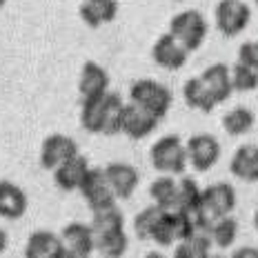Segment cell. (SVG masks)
I'll return each mask as SVG.
<instances>
[{
    "instance_id": "cell-29",
    "label": "cell",
    "mask_w": 258,
    "mask_h": 258,
    "mask_svg": "<svg viewBox=\"0 0 258 258\" xmlns=\"http://www.w3.org/2000/svg\"><path fill=\"white\" fill-rule=\"evenodd\" d=\"M201 194L203 189L198 187V182L194 178H187L182 176L178 180V212H187V214H194L198 207H201Z\"/></svg>"
},
{
    "instance_id": "cell-19",
    "label": "cell",
    "mask_w": 258,
    "mask_h": 258,
    "mask_svg": "<svg viewBox=\"0 0 258 258\" xmlns=\"http://www.w3.org/2000/svg\"><path fill=\"white\" fill-rule=\"evenodd\" d=\"M60 240L67 249H74V251H80V254H91L96 249V234L91 229V225H85V223H69L62 227L60 232Z\"/></svg>"
},
{
    "instance_id": "cell-26",
    "label": "cell",
    "mask_w": 258,
    "mask_h": 258,
    "mask_svg": "<svg viewBox=\"0 0 258 258\" xmlns=\"http://www.w3.org/2000/svg\"><path fill=\"white\" fill-rule=\"evenodd\" d=\"M209 249H212L209 236L203 234V232H196L194 236H189V238L176 243L174 258H212Z\"/></svg>"
},
{
    "instance_id": "cell-8",
    "label": "cell",
    "mask_w": 258,
    "mask_h": 258,
    "mask_svg": "<svg viewBox=\"0 0 258 258\" xmlns=\"http://www.w3.org/2000/svg\"><path fill=\"white\" fill-rule=\"evenodd\" d=\"M74 156H78V143L64 134H49L40 145V165L47 171L58 169Z\"/></svg>"
},
{
    "instance_id": "cell-40",
    "label": "cell",
    "mask_w": 258,
    "mask_h": 258,
    "mask_svg": "<svg viewBox=\"0 0 258 258\" xmlns=\"http://www.w3.org/2000/svg\"><path fill=\"white\" fill-rule=\"evenodd\" d=\"M256 7H258V0H256Z\"/></svg>"
},
{
    "instance_id": "cell-34",
    "label": "cell",
    "mask_w": 258,
    "mask_h": 258,
    "mask_svg": "<svg viewBox=\"0 0 258 258\" xmlns=\"http://www.w3.org/2000/svg\"><path fill=\"white\" fill-rule=\"evenodd\" d=\"M60 258H89V256L87 254H80V251H74V249H67V247H64Z\"/></svg>"
},
{
    "instance_id": "cell-12",
    "label": "cell",
    "mask_w": 258,
    "mask_h": 258,
    "mask_svg": "<svg viewBox=\"0 0 258 258\" xmlns=\"http://www.w3.org/2000/svg\"><path fill=\"white\" fill-rule=\"evenodd\" d=\"M198 78L203 80V85H205L207 91L212 94V98H214V103H216V105H220V103H225V100L232 98V94H234L232 72H229V67L225 62L209 64V67Z\"/></svg>"
},
{
    "instance_id": "cell-1",
    "label": "cell",
    "mask_w": 258,
    "mask_h": 258,
    "mask_svg": "<svg viewBox=\"0 0 258 258\" xmlns=\"http://www.w3.org/2000/svg\"><path fill=\"white\" fill-rule=\"evenodd\" d=\"M149 158H152V167L160 174L180 176L187 169V149L178 134H167L158 138L149 149Z\"/></svg>"
},
{
    "instance_id": "cell-2",
    "label": "cell",
    "mask_w": 258,
    "mask_h": 258,
    "mask_svg": "<svg viewBox=\"0 0 258 258\" xmlns=\"http://www.w3.org/2000/svg\"><path fill=\"white\" fill-rule=\"evenodd\" d=\"M129 100H132L134 105L143 107L145 111H149V114L156 116L158 120H163V118L169 114L171 103H174L167 85L158 83V80H152V78L136 80V83L129 87Z\"/></svg>"
},
{
    "instance_id": "cell-36",
    "label": "cell",
    "mask_w": 258,
    "mask_h": 258,
    "mask_svg": "<svg viewBox=\"0 0 258 258\" xmlns=\"http://www.w3.org/2000/svg\"><path fill=\"white\" fill-rule=\"evenodd\" d=\"M145 258H167V256H165V254H160V251H149V254L145 256Z\"/></svg>"
},
{
    "instance_id": "cell-5",
    "label": "cell",
    "mask_w": 258,
    "mask_h": 258,
    "mask_svg": "<svg viewBox=\"0 0 258 258\" xmlns=\"http://www.w3.org/2000/svg\"><path fill=\"white\" fill-rule=\"evenodd\" d=\"M214 20L223 36L236 38L251 23V7L245 0H220L214 9Z\"/></svg>"
},
{
    "instance_id": "cell-23",
    "label": "cell",
    "mask_w": 258,
    "mask_h": 258,
    "mask_svg": "<svg viewBox=\"0 0 258 258\" xmlns=\"http://www.w3.org/2000/svg\"><path fill=\"white\" fill-rule=\"evenodd\" d=\"M129 249V236L125 229L96 234V251L103 258H122Z\"/></svg>"
},
{
    "instance_id": "cell-7",
    "label": "cell",
    "mask_w": 258,
    "mask_h": 258,
    "mask_svg": "<svg viewBox=\"0 0 258 258\" xmlns=\"http://www.w3.org/2000/svg\"><path fill=\"white\" fill-rule=\"evenodd\" d=\"M187 149V165H191L196 171L205 174L212 167H216L220 160V143L212 134H196L185 143Z\"/></svg>"
},
{
    "instance_id": "cell-35",
    "label": "cell",
    "mask_w": 258,
    "mask_h": 258,
    "mask_svg": "<svg viewBox=\"0 0 258 258\" xmlns=\"http://www.w3.org/2000/svg\"><path fill=\"white\" fill-rule=\"evenodd\" d=\"M7 243H9V236H7V232H5L3 227H0V254L7 249Z\"/></svg>"
},
{
    "instance_id": "cell-37",
    "label": "cell",
    "mask_w": 258,
    "mask_h": 258,
    "mask_svg": "<svg viewBox=\"0 0 258 258\" xmlns=\"http://www.w3.org/2000/svg\"><path fill=\"white\" fill-rule=\"evenodd\" d=\"M254 227H256V232H258V209H256V214H254Z\"/></svg>"
},
{
    "instance_id": "cell-13",
    "label": "cell",
    "mask_w": 258,
    "mask_h": 258,
    "mask_svg": "<svg viewBox=\"0 0 258 258\" xmlns=\"http://www.w3.org/2000/svg\"><path fill=\"white\" fill-rule=\"evenodd\" d=\"M158 118L152 116L149 111H145L143 107L129 103L125 105V111H122V134L134 141H141V138H147L149 134L156 132L158 127Z\"/></svg>"
},
{
    "instance_id": "cell-6",
    "label": "cell",
    "mask_w": 258,
    "mask_h": 258,
    "mask_svg": "<svg viewBox=\"0 0 258 258\" xmlns=\"http://www.w3.org/2000/svg\"><path fill=\"white\" fill-rule=\"evenodd\" d=\"M78 191L83 194V198L87 201L91 212H100V209L116 207L118 198L114 196L109 182H107V176H105L103 167H89L87 176H85V180H83V185H80Z\"/></svg>"
},
{
    "instance_id": "cell-17",
    "label": "cell",
    "mask_w": 258,
    "mask_h": 258,
    "mask_svg": "<svg viewBox=\"0 0 258 258\" xmlns=\"http://www.w3.org/2000/svg\"><path fill=\"white\" fill-rule=\"evenodd\" d=\"M87 171H89V160L78 154L72 160L62 163L58 169H53V180L62 191H78Z\"/></svg>"
},
{
    "instance_id": "cell-28",
    "label": "cell",
    "mask_w": 258,
    "mask_h": 258,
    "mask_svg": "<svg viewBox=\"0 0 258 258\" xmlns=\"http://www.w3.org/2000/svg\"><path fill=\"white\" fill-rule=\"evenodd\" d=\"M91 229H94V234H105V232H116V229H125V214H122L118 207H109V209L94 212Z\"/></svg>"
},
{
    "instance_id": "cell-30",
    "label": "cell",
    "mask_w": 258,
    "mask_h": 258,
    "mask_svg": "<svg viewBox=\"0 0 258 258\" xmlns=\"http://www.w3.org/2000/svg\"><path fill=\"white\" fill-rule=\"evenodd\" d=\"M165 209L156 207V205H149L141 209V212L136 214V218H134V234H136L138 240H152V234L156 229V223H158L160 214H163Z\"/></svg>"
},
{
    "instance_id": "cell-4",
    "label": "cell",
    "mask_w": 258,
    "mask_h": 258,
    "mask_svg": "<svg viewBox=\"0 0 258 258\" xmlns=\"http://www.w3.org/2000/svg\"><path fill=\"white\" fill-rule=\"evenodd\" d=\"M196 234V225H194L191 216L187 212H163L156 223V229L152 234V240L160 247L176 245L180 240L189 238Z\"/></svg>"
},
{
    "instance_id": "cell-32",
    "label": "cell",
    "mask_w": 258,
    "mask_h": 258,
    "mask_svg": "<svg viewBox=\"0 0 258 258\" xmlns=\"http://www.w3.org/2000/svg\"><path fill=\"white\" fill-rule=\"evenodd\" d=\"M238 62L258 74V40H247L238 49Z\"/></svg>"
},
{
    "instance_id": "cell-31",
    "label": "cell",
    "mask_w": 258,
    "mask_h": 258,
    "mask_svg": "<svg viewBox=\"0 0 258 258\" xmlns=\"http://www.w3.org/2000/svg\"><path fill=\"white\" fill-rule=\"evenodd\" d=\"M229 72H232V87L234 91H256L258 89V74L254 69L245 67V64L236 62L234 67H229Z\"/></svg>"
},
{
    "instance_id": "cell-24",
    "label": "cell",
    "mask_w": 258,
    "mask_h": 258,
    "mask_svg": "<svg viewBox=\"0 0 258 258\" xmlns=\"http://www.w3.org/2000/svg\"><path fill=\"white\" fill-rule=\"evenodd\" d=\"M256 116L251 109L247 107H234L227 114L223 116V129L229 134V136H245L254 129Z\"/></svg>"
},
{
    "instance_id": "cell-18",
    "label": "cell",
    "mask_w": 258,
    "mask_h": 258,
    "mask_svg": "<svg viewBox=\"0 0 258 258\" xmlns=\"http://www.w3.org/2000/svg\"><path fill=\"white\" fill-rule=\"evenodd\" d=\"M83 23L91 27V29H98L100 25L114 23L118 16V0H83L78 9Z\"/></svg>"
},
{
    "instance_id": "cell-27",
    "label": "cell",
    "mask_w": 258,
    "mask_h": 258,
    "mask_svg": "<svg viewBox=\"0 0 258 258\" xmlns=\"http://www.w3.org/2000/svg\"><path fill=\"white\" fill-rule=\"evenodd\" d=\"M122 111H125V103H122L120 94L109 91L107 94V111H105V136H116L122 134Z\"/></svg>"
},
{
    "instance_id": "cell-11",
    "label": "cell",
    "mask_w": 258,
    "mask_h": 258,
    "mask_svg": "<svg viewBox=\"0 0 258 258\" xmlns=\"http://www.w3.org/2000/svg\"><path fill=\"white\" fill-rule=\"evenodd\" d=\"M105 176H107L111 191H114V196L120 198V201L132 198V194L136 191L138 182H141L138 169L129 163H109L105 167Z\"/></svg>"
},
{
    "instance_id": "cell-39",
    "label": "cell",
    "mask_w": 258,
    "mask_h": 258,
    "mask_svg": "<svg viewBox=\"0 0 258 258\" xmlns=\"http://www.w3.org/2000/svg\"><path fill=\"white\" fill-rule=\"evenodd\" d=\"M212 258H225V256H212Z\"/></svg>"
},
{
    "instance_id": "cell-33",
    "label": "cell",
    "mask_w": 258,
    "mask_h": 258,
    "mask_svg": "<svg viewBox=\"0 0 258 258\" xmlns=\"http://www.w3.org/2000/svg\"><path fill=\"white\" fill-rule=\"evenodd\" d=\"M232 258H258V249L256 247H240L232 254Z\"/></svg>"
},
{
    "instance_id": "cell-22",
    "label": "cell",
    "mask_w": 258,
    "mask_h": 258,
    "mask_svg": "<svg viewBox=\"0 0 258 258\" xmlns=\"http://www.w3.org/2000/svg\"><path fill=\"white\" fill-rule=\"evenodd\" d=\"M182 98H185L189 109H198V111H203V114H209V111L216 109V103H214L212 94L207 91V87L203 85V80L198 76H194L185 83V87H182Z\"/></svg>"
},
{
    "instance_id": "cell-20",
    "label": "cell",
    "mask_w": 258,
    "mask_h": 258,
    "mask_svg": "<svg viewBox=\"0 0 258 258\" xmlns=\"http://www.w3.org/2000/svg\"><path fill=\"white\" fill-rule=\"evenodd\" d=\"M149 198L156 207L165 212H176L178 207V180L171 176H160L149 185Z\"/></svg>"
},
{
    "instance_id": "cell-10",
    "label": "cell",
    "mask_w": 258,
    "mask_h": 258,
    "mask_svg": "<svg viewBox=\"0 0 258 258\" xmlns=\"http://www.w3.org/2000/svg\"><path fill=\"white\" fill-rule=\"evenodd\" d=\"M109 91V74L107 69H103V64H98L96 60H87L80 67V76H78V94L83 100L91 98H100Z\"/></svg>"
},
{
    "instance_id": "cell-25",
    "label": "cell",
    "mask_w": 258,
    "mask_h": 258,
    "mask_svg": "<svg viewBox=\"0 0 258 258\" xmlns=\"http://www.w3.org/2000/svg\"><path fill=\"white\" fill-rule=\"evenodd\" d=\"M207 236H209V240H212V245L220 247V249H227V247H232L236 243V238H238V220L232 216L214 220Z\"/></svg>"
},
{
    "instance_id": "cell-15",
    "label": "cell",
    "mask_w": 258,
    "mask_h": 258,
    "mask_svg": "<svg viewBox=\"0 0 258 258\" xmlns=\"http://www.w3.org/2000/svg\"><path fill=\"white\" fill-rule=\"evenodd\" d=\"M64 249L60 234H53L49 229H38L27 238L25 258H60Z\"/></svg>"
},
{
    "instance_id": "cell-38",
    "label": "cell",
    "mask_w": 258,
    "mask_h": 258,
    "mask_svg": "<svg viewBox=\"0 0 258 258\" xmlns=\"http://www.w3.org/2000/svg\"><path fill=\"white\" fill-rule=\"evenodd\" d=\"M5 3H7V0H0V9H3V7H5Z\"/></svg>"
},
{
    "instance_id": "cell-9",
    "label": "cell",
    "mask_w": 258,
    "mask_h": 258,
    "mask_svg": "<svg viewBox=\"0 0 258 258\" xmlns=\"http://www.w3.org/2000/svg\"><path fill=\"white\" fill-rule=\"evenodd\" d=\"M152 58L158 67L169 69V72H178L187 64L189 51L180 45L171 34H163L152 47Z\"/></svg>"
},
{
    "instance_id": "cell-3",
    "label": "cell",
    "mask_w": 258,
    "mask_h": 258,
    "mask_svg": "<svg viewBox=\"0 0 258 258\" xmlns=\"http://www.w3.org/2000/svg\"><path fill=\"white\" fill-rule=\"evenodd\" d=\"M176 40L185 47L187 51L201 49V45L207 38V20L198 9H185V12L176 14L169 20V31Z\"/></svg>"
},
{
    "instance_id": "cell-16",
    "label": "cell",
    "mask_w": 258,
    "mask_h": 258,
    "mask_svg": "<svg viewBox=\"0 0 258 258\" xmlns=\"http://www.w3.org/2000/svg\"><path fill=\"white\" fill-rule=\"evenodd\" d=\"M27 194L12 180H0V216L7 220H18L27 212Z\"/></svg>"
},
{
    "instance_id": "cell-21",
    "label": "cell",
    "mask_w": 258,
    "mask_h": 258,
    "mask_svg": "<svg viewBox=\"0 0 258 258\" xmlns=\"http://www.w3.org/2000/svg\"><path fill=\"white\" fill-rule=\"evenodd\" d=\"M109 94V91H107ZM107 94L100 98L83 100L80 107V127L89 134H103L105 127V111H107Z\"/></svg>"
},
{
    "instance_id": "cell-14",
    "label": "cell",
    "mask_w": 258,
    "mask_h": 258,
    "mask_svg": "<svg viewBox=\"0 0 258 258\" xmlns=\"http://www.w3.org/2000/svg\"><path fill=\"white\" fill-rule=\"evenodd\" d=\"M229 171L243 182H258V145H240L229 160Z\"/></svg>"
}]
</instances>
